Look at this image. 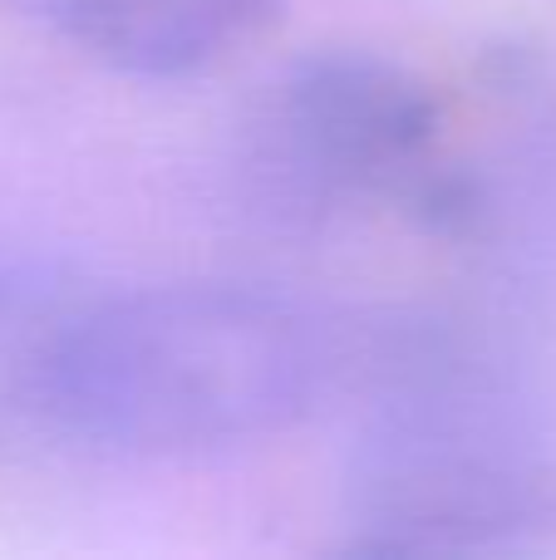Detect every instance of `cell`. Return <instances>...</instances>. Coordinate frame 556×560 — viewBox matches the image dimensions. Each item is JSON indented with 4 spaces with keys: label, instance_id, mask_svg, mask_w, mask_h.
Here are the masks:
<instances>
[{
    "label": "cell",
    "instance_id": "1",
    "mask_svg": "<svg viewBox=\"0 0 556 560\" xmlns=\"http://www.w3.org/2000/svg\"><path fill=\"white\" fill-rule=\"evenodd\" d=\"M315 394L305 319L246 285H153L108 300L39 359L65 433L114 453H212L281 433Z\"/></svg>",
    "mask_w": 556,
    "mask_h": 560
},
{
    "label": "cell",
    "instance_id": "2",
    "mask_svg": "<svg viewBox=\"0 0 556 560\" xmlns=\"http://www.w3.org/2000/svg\"><path fill=\"white\" fill-rule=\"evenodd\" d=\"M286 124L311 163L335 177H390L433 143V98L374 55H315L286 84Z\"/></svg>",
    "mask_w": 556,
    "mask_h": 560
},
{
    "label": "cell",
    "instance_id": "3",
    "mask_svg": "<svg viewBox=\"0 0 556 560\" xmlns=\"http://www.w3.org/2000/svg\"><path fill=\"white\" fill-rule=\"evenodd\" d=\"M266 0H0V15L45 25L134 79H183L207 69L262 20Z\"/></svg>",
    "mask_w": 556,
    "mask_h": 560
}]
</instances>
